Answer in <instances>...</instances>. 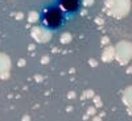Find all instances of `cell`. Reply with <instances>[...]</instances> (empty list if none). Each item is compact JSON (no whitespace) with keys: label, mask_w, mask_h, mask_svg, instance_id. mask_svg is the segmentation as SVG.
Listing matches in <instances>:
<instances>
[{"label":"cell","mask_w":132,"mask_h":121,"mask_svg":"<svg viewBox=\"0 0 132 121\" xmlns=\"http://www.w3.org/2000/svg\"><path fill=\"white\" fill-rule=\"evenodd\" d=\"M69 21L70 18L57 3V0H52L40 11V24L48 32H60Z\"/></svg>","instance_id":"6da1fadb"},{"label":"cell","mask_w":132,"mask_h":121,"mask_svg":"<svg viewBox=\"0 0 132 121\" xmlns=\"http://www.w3.org/2000/svg\"><path fill=\"white\" fill-rule=\"evenodd\" d=\"M57 3L61 5L70 20L74 18L82 9V0H57Z\"/></svg>","instance_id":"7a4b0ae2"}]
</instances>
